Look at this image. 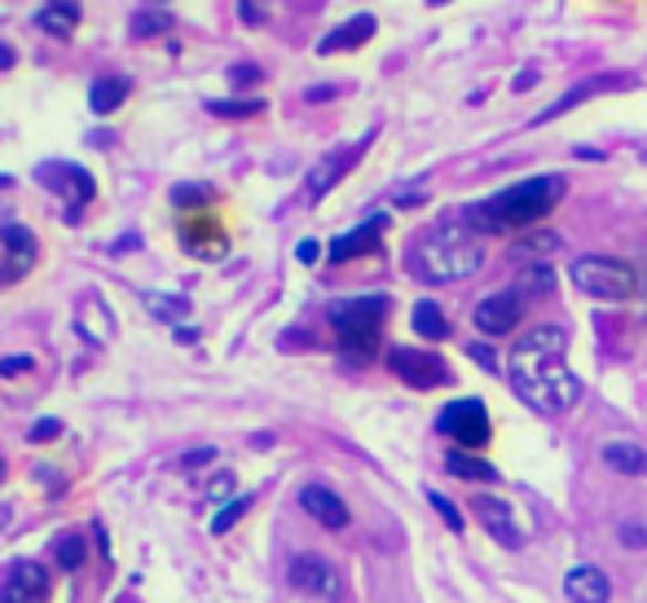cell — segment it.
<instances>
[{"instance_id":"1","label":"cell","mask_w":647,"mask_h":603,"mask_svg":"<svg viewBox=\"0 0 647 603\" xmlns=\"http://www.w3.org/2000/svg\"><path fill=\"white\" fill-rule=\"evenodd\" d=\"M569 330L533 326L507 352V379L524 405L538 414H569L582 401V379L569 370Z\"/></svg>"},{"instance_id":"2","label":"cell","mask_w":647,"mask_h":603,"mask_svg":"<svg viewBox=\"0 0 647 603\" xmlns=\"http://www.w3.org/2000/svg\"><path fill=\"white\" fill-rule=\"evenodd\" d=\"M564 199V177H529L507 186L494 199H480L463 212V221L476 234H511V230H529L542 216H551V208Z\"/></svg>"},{"instance_id":"3","label":"cell","mask_w":647,"mask_h":603,"mask_svg":"<svg viewBox=\"0 0 647 603\" xmlns=\"http://www.w3.org/2000/svg\"><path fill=\"white\" fill-rule=\"evenodd\" d=\"M410 265L423 283H463L485 265V247L467 221H441L418 239Z\"/></svg>"},{"instance_id":"4","label":"cell","mask_w":647,"mask_h":603,"mask_svg":"<svg viewBox=\"0 0 647 603\" xmlns=\"http://www.w3.org/2000/svg\"><path fill=\"white\" fill-rule=\"evenodd\" d=\"M388 308H392L388 296H352V300H335L326 308V317H330L348 361H370L374 357Z\"/></svg>"},{"instance_id":"5","label":"cell","mask_w":647,"mask_h":603,"mask_svg":"<svg viewBox=\"0 0 647 603\" xmlns=\"http://www.w3.org/2000/svg\"><path fill=\"white\" fill-rule=\"evenodd\" d=\"M573 287L595 296V300H635L639 274H635V265L613 261V256H577L573 261Z\"/></svg>"},{"instance_id":"6","label":"cell","mask_w":647,"mask_h":603,"mask_svg":"<svg viewBox=\"0 0 647 603\" xmlns=\"http://www.w3.org/2000/svg\"><path fill=\"white\" fill-rule=\"evenodd\" d=\"M436 432L441 436H449L458 449H480L485 441H489V410H485V401H476V396H463V401H449L445 410H441V419H436Z\"/></svg>"},{"instance_id":"7","label":"cell","mask_w":647,"mask_h":603,"mask_svg":"<svg viewBox=\"0 0 647 603\" xmlns=\"http://www.w3.org/2000/svg\"><path fill=\"white\" fill-rule=\"evenodd\" d=\"M529 296H533V292H524L520 283H516V287H507V292L485 296V300L476 304V313H471L476 330H480V335H489V339L511 335V330L524 321V313H529Z\"/></svg>"},{"instance_id":"8","label":"cell","mask_w":647,"mask_h":603,"mask_svg":"<svg viewBox=\"0 0 647 603\" xmlns=\"http://www.w3.org/2000/svg\"><path fill=\"white\" fill-rule=\"evenodd\" d=\"M388 370H392L401 383L418 388V392L449 383V366H445L436 352H427V348H401V343H396V348L388 352Z\"/></svg>"},{"instance_id":"9","label":"cell","mask_w":647,"mask_h":603,"mask_svg":"<svg viewBox=\"0 0 647 603\" xmlns=\"http://www.w3.org/2000/svg\"><path fill=\"white\" fill-rule=\"evenodd\" d=\"M287 582H291L300 595H314V600H335V595H339V573H335V564L322 560V556H314V551H305V556L291 560Z\"/></svg>"},{"instance_id":"10","label":"cell","mask_w":647,"mask_h":603,"mask_svg":"<svg viewBox=\"0 0 647 603\" xmlns=\"http://www.w3.org/2000/svg\"><path fill=\"white\" fill-rule=\"evenodd\" d=\"M383 230H388V216H370V221H365V225H357L352 234H339V239L330 243V261H335V265H343V261L370 256V252L379 247Z\"/></svg>"},{"instance_id":"11","label":"cell","mask_w":647,"mask_h":603,"mask_svg":"<svg viewBox=\"0 0 647 603\" xmlns=\"http://www.w3.org/2000/svg\"><path fill=\"white\" fill-rule=\"evenodd\" d=\"M357 159H361V146H348V150H330L322 163H318V168L309 172V190H305V194H309V203L326 199V194H330V190L339 186V177H343V172H348V168H352Z\"/></svg>"},{"instance_id":"12","label":"cell","mask_w":647,"mask_h":603,"mask_svg":"<svg viewBox=\"0 0 647 603\" xmlns=\"http://www.w3.org/2000/svg\"><path fill=\"white\" fill-rule=\"evenodd\" d=\"M300 507H305L322 529H348V507H343V498H339L335 489H326V485H305V489H300Z\"/></svg>"},{"instance_id":"13","label":"cell","mask_w":647,"mask_h":603,"mask_svg":"<svg viewBox=\"0 0 647 603\" xmlns=\"http://www.w3.org/2000/svg\"><path fill=\"white\" fill-rule=\"evenodd\" d=\"M40 177H44V181H53V190L71 194V203H75V208H84V203L97 194L93 177H88L79 163H44V168H40Z\"/></svg>"},{"instance_id":"14","label":"cell","mask_w":647,"mask_h":603,"mask_svg":"<svg viewBox=\"0 0 647 603\" xmlns=\"http://www.w3.org/2000/svg\"><path fill=\"white\" fill-rule=\"evenodd\" d=\"M564 595L573 603H608L613 586H608V573H604V569L582 564V569H573V573L564 578Z\"/></svg>"},{"instance_id":"15","label":"cell","mask_w":647,"mask_h":603,"mask_svg":"<svg viewBox=\"0 0 647 603\" xmlns=\"http://www.w3.org/2000/svg\"><path fill=\"white\" fill-rule=\"evenodd\" d=\"M374 13H357V18H348L343 27H335V31H326L322 44H318V53H343V49H357V44H365L370 35H374Z\"/></svg>"},{"instance_id":"16","label":"cell","mask_w":647,"mask_h":603,"mask_svg":"<svg viewBox=\"0 0 647 603\" xmlns=\"http://www.w3.org/2000/svg\"><path fill=\"white\" fill-rule=\"evenodd\" d=\"M471 511H476V520H480L498 542L520 547V533H516V525H511V511H507L498 498H471Z\"/></svg>"},{"instance_id":"17","label":"cell","mask_w":647,"mask_h":603,"mask_svg":"<svg viewBox=\"0 0 647 603\" xmlns=\"http://www.w3.org/2000/svg\"><path fill=\"white\" fill-rule=\"evenodd\" d=\"M128 93H132V80L106 75V80H97V84L88 88V106H93V115H115V110L128 102Z\"/></svg>"},{"instance_id":"18","label":"cell","mask_w":647,"mask_h":603,"mask_svg":"<svg viewBox=\"0 0 647 603\" xmlns=\"http://www.w3.org/2000/svg\"><path fill=\"white\" fill-rule=\"evenodd\" d=\"M604 463L622 476H647V449L644 445H630V441H608L604 445Z\"/></svg>"},{"instance_id":"19","label":"cell","mask_w":647,"mask_h":603,"mask_svg":"<svg viewBox=\"0 0 647 603\" xmlns=\"http://www.w3.org/2000/svg\"><path fill=\"white\" fill-rule=\"evenodd\" d=\"M445 467H449V476H458V480H485V485L498 480V467H494V463H485V458H476L471 449H458V445L449 449Z\"/></svg>"},{"instance_id":"20","label":"cell","mask_w":647,"mask_h":603,"mask_svg":"<svg viewBox=\"0 0 647 603\" xmlns=\"http://www.w3.org/2000/svg\"><path fill=\"white\" fill-rule=\"evenodd\" d=\"M410 321H414V330H418L423 339H445V335H449V317L441 313V304H432V300L414 304Z\"/></svg>"},{"instance_id":"21","label":"cell","mask_w":647,"mask_h":603,"mask_svg":"<svg viewBox=\"0 0 647 603\" xmlns=\"http://www.w3.org/2000/svg\"><path fill=\"white\" fill-rule=\"evenodd\" d=\"M168 27H172L168 9H137L132 22H128V35L132 40H155V35H168Z\"/></svg>"},{"instance_id":"22","label":"cell","mask_w":647,"mask_h":603,"mask_svg":"<svg viewBox=\"0 0 647 603\" xmlns=\"http://www.w3.org/2000/svg\"><path fill=\"white\" fill-rule=\"evenodd\" d=\"M604 88H613V80H604V75H595V80H586V84H577V88H569L547 115H538V119H555V115H564V110H573V106H582L586 97H595V93H604Z\"/></svg>"},{"instance_id":"23","label":"cell","mask_w":647,"mask_h":603,"mask_svg":"<svg viewBox=\"0 0 647 603\" xmlns=\"http://www.w3.org/2000/svg\"><path fill=\"white\" fill-rule=\"evenodd\" d=\"M208 110L221 119H252V115H265V102L261 97H212Z\"/></svg>"},{"instance_id":"24","label":"cell","mask_w":647,"mask_h":603,"mask_svg":"<svg viewBox=\"0 0 647 603\" xmlns=\"http://www.w3.org/2000/svg\"><path fill=\"white\" fill-rule=\"evenodd\" d=\"M9 582H18V586H22L26 595H35V600H44V595H49V573H44L40 564H31V560H18Z\"/></svg>"},{"instance_id":"25","label":"cell","mask_w":647,"mask_h":603,"mask_svg":"<svg viewBox=\"0 0 647 603\" xmlns=\"http://www.w3.org/2000/svg\"><path fill=\"white\" fill-rule=\"evenodd\" d=\"M75 22H79V9L75 4H49V9H40V27L53 31V35H71Z\"/></svg>"},{"instance_id":"26","label":"cell","mask_w":647,"mask_h":603,"mask_svg":"<svg viewBox=\"0 0 647 603\" xmlns=\"http://www.w3.org/2000/svg\"><path fill=\"white\" fill-rule=\"evenodd\" d=\"M53 556H57V569L62 573H75L84 564V538L79 533H62L57 547H53Z\"/></svg>"},{"instance_id":"27","label":"cell","mask_w":647,"mask_h":603,"mask_svg":"<svg viewBox=\"0 0 647 603\" xmlns=\"http://www.w3.org/2000/svg\"><path fill=\"white\" fill-rule=\"evenodd\" d=\"M146 308H150L155 317H163V321H181V317L190 313V300H181V296H159V292H146Z\"/></svg>"},{"instance_id":"28","label":"cell","mask_w":647,"mask_h":603,"mask_svg":"<svg viewBox=\"0 0 647 603\" xmlns=\"http://www.w3.org/2000/svg\"><path fill=\"white\" fill-rule=\"evenodd\" d=\"M247 507H252V494H243V498H234V503H225L221 511H216V520H212V533H230L243 516H247Z\"/></svg>"},{"instance_id":"29","label":"cell","mask_w":647,"mask_h":603,"mask_svg":"<svg viewBox=\"0 0 647 603\" xmlns=\"http://www.w3.org/2000/svg\"><path fill=\"white\" fill-rule=\"evenodd\" d=\"M0 243H4L13 256H31V252H35V239H31V230H22V225H0Z\"/></svg>"},{"instance_id":"30","label":"cell","mask_w":647,"mask_h":603,"mask_svg":"<svg viewBox=\"0 0 647 603\" xmlns=\"http://www.w3.org/2000/svg\"><path fill=\"white\" fill-rule=\"evenodd\" d=\"M555 247H560V239L542 230V234H529V239H520V243H516V256H547V252H555Z\"/></svg>"},{"instance_id":"31","label":"cell","mask_w":647,"mask_h":603,"mask_svg":"<svg viewBox=\"0 0 647 603\" xmlns=\"http://www.w3.org/2000/svg\"><path fill=\"white\" fill-rule=\"evenodd\" d=\"M208 199H212L208 186H177V190H172V203H177V208H203Z\"/></svg>"},{"instance_id":"32","label":"cell","mask_w":647,"mask_h":603,"mask_svg":"<svg viewBox=\"0 0 647 603\" xmlns=\"http://www.w3.org/2000/svg\"><path fill=\"white\" fill-rule=\"evenodd\" d=\"M230 80H234V88H252V84L265 80V71H261L256 62H234V66H230Z\"/></svg>"},{"instance_id":"33","label":"cell","mask_w":647,"mask_h":603,"mask_svg":"<svg viewBox=\"0 0 647 603\" xmlns=\"http://www.w3.org/2000/svg\"><path fill=\"white\" fill-rule=\"evenodd\" d=\"M57 436H62V419H40V423H31V432H26L31 445H44V441H57Z\"/></svg>"},{"instance_id":"34","label":"cell","mask_w":647,"mask_h":603,"mask_svg":"<svg viewBox=\"0 0 647 603\" xmlns=\"http://www.w3.org/2000/svg\"><path fill=\"white\" fill-rule=\"evenodd\" d=\"M427 503H432V507L441 511V520H445V525H449L454 533H463V511H458V507H454L449 498H441V494H427Z\"/></svg>"},{"instance_id":"35","label":"cell","mask_w":647,"mask_h":603,"mask_svg":"<svg viewBox=\"0 0 647 603\" xmlns=\"http://www.w3.org/2000/svg\"><path fill=\"white\" fill-rule=\"evenodd\" d=\"M208 498H212V503H234V476L221 472V476L208 485Z\"/></svg>"},{"instance_id":"36","label":"cell","mask_w":647,"mask_h":603,"mask_svg":"<svg viewBox=\"0 0 647 603\" xmlns=\"http://www.w3.org/2000/svg\"><path fill=\"white\" fill-rule=\"evenodd\" d=\"M216 458V449L212 445H199V449H190L185 458H181V472H194V467H203V463H212Z\"/></svg>"},{"instance_id":"37","label":"cell","mask_w":647,"mask_h":603,"mask_svg":"<svg viewBox=\"0 0 647 603\" xmlns=\"http://www.w3.org/2000/svg\"><path fill=\"white\" fill-rule=\"evenodd\" d=\"M26 370H31V357H22V352H13V357H4V361H0V374H4V379L26 374Z\"/></svg>"},{"instance_id":"38","label":"cell","mask_w":647,"mask_h":603,"mask_svg":"<svg viewBox=\"0 0 647 603\" xmlns=\"http://www.w3.org/2000/svg\"><path fill=\"white\" fill-rule=\"evenodd\" d=\"M238 9H243V22H247V27L265 22V0H238Z\"/></svg>"},{"instance_id":"39","label":"cell","mask_w":647,"mask_h":603,"mask_svg":"<svg viewBox=\"0 0 647 603\" xmlns=\"http://www.w3.org/2000/svg\"><path fill=\"white\" fill-rule=\"evenodd\" d=\"M0 603H44V600H35V595H26L18 582H9V586L0 591Z\"/></svg>"},{"instance_id":"40","label":"cell","mask_w":647,"mask_h":603,"mask_svg":"<svg viewBox=\"0 0 647 603\" xmlns=\"http://www.w3.org/2000/svg\"><path fill=\"white\" fill-rule=\"evenodd\" d=\"M622 542L626 547H647V529L644 525H622Z\"/></svg>"},{"instance_id":"41","label":"cell","mask_w":647,"mask_h":603,"mask_svg":"<svg viewBox=\"0 0 647 603\" xmlns=\"http://www.w3.org/2000/svg\"><path fill=\"white\" fill-rule=\"evenodd\" d=\"M296 256H300V265H314V261H318V256H322V247H318V243H314V239H305V243H300V247H296Z\"/></svg>"},{"instance_id":"42","label":"cell","mask_w":647,"mask_h":603,"mask_svg":"<svg viewBox=\"0 0 647 603\" xmlns=\"http://www.w3.org/2000/svg\"><path fill=\"white\" fill-rule=\"evenodd\" d=\"M533 84H538V71H533V66H524V71L516 75V93H529Z\"/></svg>"},{"instance_id":"43","label":"cell","mask_w":647,"mask_h":603,"mask_svg":"<svg viewBox=\"0 0 647 603\" xmlns=\"http://www.w3.org/2000/svg\"><path fill=\"white\" fill-rule=\"evenodd\" d=\"M471 357H476V361H480L485 370H498V361H494V352H489L485 343H471Z\"/></svg>"},{"instance_id":"44","label":"cell","mask_w":647,"mask_h":603,"mask_svg":"<svg viewBox=\"0 0 647 603\" xmlns=\"http://www.w3.org/2000/svg\"><path fill=\"white\" fill-rule=\"evenodd\" d=\"M13 62H18V53H13V44H4V40H0V71H9Z\"/></svg>"},{"instance_id":"45","label":"cell","mask_w":647,"mask_h":603,"mask_svg":"<svg viewBox=\"0 0 647 603\" xmlns=\"http://www.w3.org/2000/svg\"><path fill=\"white\" fill-rule=\"evenodd\" d=\"M326 97H335V88L326 84V88H309V102H326Z\"/></svg>"},{"instance_id":"46","label":"cell","mask_w":647,"mask_h":603,"mask_svg":"<svg viewBox=\"0 0 647 603\" xmlns=\"http://www.w3.org/2000/svg\"><path fill=\"white\" fill-rule=\"evenodd\" d=\"M0 476H4V463H0Z\"/></svg>"}]
</instances>
